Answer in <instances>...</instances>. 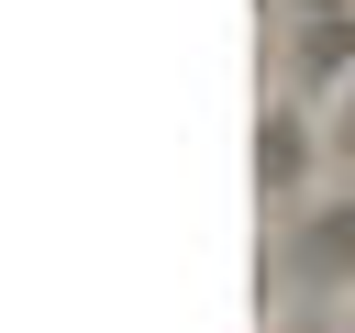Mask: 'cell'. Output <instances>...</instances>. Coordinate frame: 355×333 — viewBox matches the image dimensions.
<instances>
[{
    "instance_id": "obj_1",
    "label": "cell",
    "mask_w": 355,
    "mask_h": 333,
    "mask_svg": "<svg viewBox=\"0 0 355 333\" xmlns=\"http://www.w3.org/2000/svg\"><path fill=\"white\" fill-rule=\"evenodd\" d=\"M344 300H355V178H333L322 200L266 222V311L322 333Z\"/></svg>"
}]
</instances>
